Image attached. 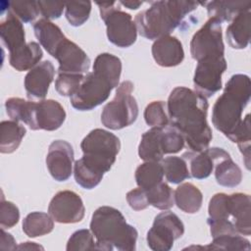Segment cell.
Instances as JSON below:
<instances>
[{
  "mask_svg": "<svg viewBox=\"0 0 251 251\" xmlns=\"http://www.w3.org/2000/svg\"><path fill=\"white\" fill-rule=\"evenodd\" d=\"M223 152V148L212 147L201 152H186L182 157L189 163L190 176L197 179H203L212 174L216 160Z\"/></svg>",
  "mask_w": 251,
  "mask_h": 251,
  "instance_id": "cell-18",
  "label": "cell"
},
{
  "mask_svg": "<svg viewBox=\"0 0 251 251\" xmlns=\"http://www.w3.org/2000/svg\"><path fill=\"white\" fill-rule=\"evenodd\" d=\"M208 213L209 218L207 221L220 222L229 220V195L226 193H216L212 196L208 206Z\"/></svg>",
  "mask_w": 251,
  "mask_h": 251,
  "instance_id": "cell-35",
  "label": "cell"
},
{
  "mask_svg": "<svg viewBox=\"0 0 251 251\" xmlns=\"http://www.w3.org/2000/svg\"><path fill=\"white\" fill-rule=\"evenodd\" d=\"M126 201L130 208L135 211H141L149 206L146 191L140 187L132 189L126 194Z\"/></svg>",
  "mask_w": 251,
  "mask_h": 251,
  "instance_id": "cell-44",
  "label": "cell"
},
{
  "mask_svg": "<svg viewBox=\"0 0 251 251\" xmlns=\"http://www.w3.org/2000/svg\"><path fill=\"white\" fill-rule=\"evenodd\" d=\"M174 198L177 208L188 214L197 213L203 202L202 192L190 182H184L178 185L174 192Z\"/></svg>",
  "mask_w": 251,
  "mask_h": 251,
  "instance_id": "cell-26",
  "label": "cell"
},
{
  "mask_svg": "<svg viewBox=\"0 0 251 251\" xmlns=\"http://www.w3.org/2000/svg\"><path fill=\"white\" fill-rule=\"evenodd\" d=\"M210 18L222 22L232 21L240 12L251 8V1H211L203 3Z\"/></svg>",
  "mask_w": 251,
  "mask_h": 251,
  "instance_id": "cell-27",
  "label": "cell"
},
{
  "mask_svg": "<svg viewBox=\"0 0 251 251\" xmlns=\"http://www.w3.org/2000/svg\"><path fill=\"white\" fill-rule=\"evenodd\" d=\"M164 171L159 162L147 161L139 165L135 171V180L138 187L148 190L163 181Z\"/></svg>",
  "mask_w": 251,
  "mask_h": 251,
  "instance_id": "cell-31",
  "label": "cell"
},
{
  "mask_svg": "<svg viewBox=\"0 0 251 251\" xmlns=\"http://www.w3.org/2000/svg\"><path fill=\"white\" fill-rule=\"evenodd\" d=\"M161 164L163 167L164 176L171 183L177 184L191 176L187 162L183 157L170 156L162 159Z\"/></svg>",
  "mask_w": 251,
  "mask_h": 251,
  "instance_id": "cell-32",
  "label": "cell"
},
{
  "mask_svg": "<svg viewBox=\"0 0 251 251\" xmlns=\"http://www.w3.org/2000/svg\"><path fill=\"white\" fill-rule=\"evenodd\" d=\"M66 249L68 251L97 249L93 233L89 229H78L75 231L69 238Z\"/></svg>",
  "mask_w": 251,
  "mask_h": 251,
  "instance_id": "cell-40",
  "label": "cell"
},
{
  "mask_svg": "<svg viewBox=\"0 0 251 251\" xmlns=\"http://www.w3.org/2000/svg\"><path fill=\"white\" fill-rule=\"evenodd\" d=\"M0 35L3 44L9 50V54L25 46V34L23 23L11 12L0 25Z\"/></svg>",
  "mask_w": 251,
  "mask_h": 251,
  "instance_id": "cell-20",
  "label": "cell"
},
{
  "mask_svg": "<svg viewBox=\"0 0 251 251\" xmlns=\"http://www.w3.org/2000/svg\"><path fill=\"white\" fill-rule=\"evenodd\" d=\"M90 230L98 250L133 251L136 248V228L128 225L124 215L114 207L97 208L91 218Z\"/></svg>",
  "mask_w": 251,
  "mask_h": 251,
  "instance_id": "cell-3",
  "label": "cell"
},
{
  "mask_svg": "<svg viewBox=\"0 0 251 251\" xmlns=\"http://www.w3.org/2000/svg\"><path fill=\"white\" fill-rule=\"evenodd\" d=\"M20 220L19 208L10 201H5L2 197L0 205V226L1 228H11Z\"/></svg>",
  "mask_w": 251,
  "mask_h": 251,
  "instance_id": "cell-42",
  "label": "cell"
},
{
  "mask_svg": "<svg viewBox=\"0 0 251 251\" xmlns=\"http://www.w3.org/2000/svg\"><path fill=\"white\" fill-rule=\"evenodd\" d=\"M152 55L155 62L161 67H176L184 59L181 42L172 35L156 39L152 45Z\"/></svg>",
  "mask_w": 251,
  "mask_h": 251,
  "instance_id": "cell-17",
  "label": "cell"
},
{
  "mask_svg": "<svg viewBox=\"0 0 251 251\" xmlns=\"http://www.w3.org/2000/svg\"><path fill=\"white\" fill-rule=\"evenodd\" d=\"M184 233V226L180 219L171 211L158 214L152 227L147 232V244L154 251H169L174 241Z\"/></svg>",
  "mask_w": 251,
  "mask_h": 251,
  "instance_id": "cell-10",
  "label": "cell"
},
{
  "mask_svg": "<svg viewBox=\"0 0 251 251\" xmlns=\"http://www.w3.org/2000/svg\"><path fill=\"white\" fill-rule=\"evenodd\" d=\"M209 103L200 93L184 86L172 90L167 102L171 125L184 137L190 151L201 152L212 140V129L207 122Z\"/></svg>",
  "mask_w": 251,
  "mask_h": 251,
  "instance_id": "cell-1",
  "label": "cell"
},
{
  "mask_svg": "<svg viewBox=\"0 0 251 251\" xmlns=\"http://www.w3.org/2000/svg\"><path fill=\"white\" fill-rule=\"evenodd\" d=\"M250 86L248 75H233L213 106L212 123L227 138L233 134L243 121L242 112L250 100Z\"/></svg>",
  "mask_w": 251,
  "mask_h": 251,
  "instance_id": "cell-4",
  "label": "cell"
},
{
  "mask_svg": "<svg viewBox=\"0 0 251 251\" xmlns=\"http://www.w3.org/2000/svg\"><path fill=\"white\" fill-rule=\"evenodd\" d=\"M54 66L48 60L40 62L29 70L24 82L28 99L43 100L47 95L50 83L54 79Z\"/></svg>",
  "mask_w": 251,
  "mask_h": 251,
  "instance_id": "cell-15",
  "label": "cell"
},
{
  "mask_svg": "<svg viewBox=\"0 0 251 251\" xmlns=\"http://www.w3.org/2000/svg\"><path fill=\"white\" fill-rule=\"evenodd\" d=\"M10 65L19 72L31 70L42 59L43 53L38 43L30 41L22 48L9 54Z\"/></svg>",
  "mask_w": 251,
  "mask_h": 251,
  "instance_id": "cell-25",
  "label": "cell"
},
{
  "mask_svg": "<svg viewBox=\"0 0 251 251\" xmlns=\"http://www.w3.org/2000/svg\"><path fill=\"white\" fill-rule=\"evenodd\" d=\"M215 177L217 182L225 187H235L242 179L241 169L235 164L230 155L224 152L217 158L215 163Z\"/></svg>",
  "mask_w": 251,
  "mask_h": 251,
  "instance_id": "cell-24",
  "label": "cell"
},
{
  "mask_svg": "<svg viewBox=\"0 0 251 251\" xmlns=\"http://www.w3.org/2000/svg\"><path fill=\"white\" fill-rule=\"evenodd\" d=\"M145 191L149 205H152L157 209L169 210L175 204L174 191L166 182L162 181Z\"/></svg>",
  "mask_w": 251,
  "mask_h": 251,
  "instance_id": "cell-33",
  "label": "cell"
},
{
  "mask_svg": "<svg viewBox=\"0 0 251 251\" xmlns=\"http://www.w3.org/2000/svg\"><path fill=\"white\" fill-rule=\"evenodd\" d=\"M48 212L57 223L75 224L83 219L85 208L78 194L72 190H62L51 199Z\"/></svg>",
  "mask_w": 251,
  "mask_h": 251,
  "instance_id": "cell-12",
  "label": "cell"
},
{
  "mask_svg": "<svg viewBox=\"0 0 251 251\" xmlns=\"http://www.w3.org/2000/svg\"><path fill=\"white\" fill-rule=\"evenodd\" d=\"M74 156L73 146L65 140H54L49 145L46 166L55 180L65 181L71 176Z\"/></svg>",
  "mask_w": 251,
  "mask_h": 251,
  "instance_id": "cell-13",
  "label": "cell"
},
{
  "mask_svg": "<svg viewBox=\"0 0 251 251\" xmlns=\"http://www.w3.org/2000/svg\"><path fill=\"white\" fill-rule=\"evenodd\" d=\"M80 148L83 152L80 162L95 173L104 176L114 165L121 149V142L114 133L95 128L82 139Z\"/></svg>",
  "mask_w": 251,
  "mask_h": 251,
  "instance_id": "cell-6",
  "label": "cell"
},
{
  "mask_svg": "<svg viewBox=\"0 0 251 251\" xmlns=\"http://www.w3.org/2000/svg\"><path fill=\"white\" fill-rule=\"evenodd\" d=\"M163 127H151L142 134L138 145V155L140 159L145 162H159L163 159L165 155L163 145Z\"/></svg>",
  "mask_w": 251,
  "mask_h": 251,
  "instance_id": "cell-23",
  "label": "cell"
},
{
  "mask_svg": "<svg viewBox=\"0 0 251 251\" xmlns=\"http://www.w3.org/2000/svg\"><path fill=\"white\" fill-rule=\"evenodd\" d=\"M54 228L53 218L42 212H31L23 221V231L28 237H38L50 233Z\"/></svg>",
  "mask_w": 251,
  "mask_h": 251,
  "instance_id": "cell-29",
  "label": "cell"
},
{
  "mask_svg": "<svg viewBox=\"0 0 251 251\" xmlns=\"http://www.w3.org/2000/svg\"><path fill=\"white\" fill-rule=\"evenodd\" d=\"M39 13L46 20H55L61 17L65 4L63 2L56 1H37Z\"/></svg>",
  "mask_w": 251,
  "mask_h": 251,
  "instance_id": "cell-43",
  "label": "cell"
},
{
  "mask_svg": "<svg viewBox=\"0 0 251 251\" xmlns=\"http://www.w3.org/2000/svg\"><path fill=\"white\" fill-rule=\"evenodd\" d=\"M9 12L15 15L22 23H31L39 14L37 1H12L9 2Z\"/></svg>",
  "mask_w": 251,
  "mask_h": 251,
  "instance_id": "cell-39",
  "label": "cell"
},
{
  "mask_svg": "<svg viewBox=\"0 0 251 251\" xmlns=\"http://www.w3.org/2000/svg\"><path fill=\"white\" fill-rule=\"evenodd\" d=\"M226 70L225 56L198 61L193 76L195 91L206 98L213 96L222 88V75Z\"/></svg>",
  "mask_w": 251,
  "mask_h": 251,
  "instance_id": "cell-11",
  "label": "cell"
},
{
  "mask_svg": "<svg viewBox=\"0 0 251 251\" xmlns=\"http://www.w3.org/2000/svg\"><path fill=\"white\" fill-rule=\"evenodd\" d=\"M229 214L236 231L242 235H250V196L241 192L230 194Z\"/></svg>",
  "mask_w": 251,
  "mask_h": 251,
  "instance_id": "cell-19",
  "label": "cell"
},
{
  "mask_svg": "<svg viewBox=\"0 0 251 251\" xmlns=\"http://www.w3.org/2000/svg\"><path fill=\"white\" fill-rule=\"evenodd\" d=\"M190 54L197 62L206 58L225 56L222 23L219 20L209 18L194 33L190 41Z\"/></svg>",
  "mask_w": 251,
  "mask_h": 251,
  "instance_id": "cell-9",
  "label": "cell"
},
{
  "mask_svg": "<svg viewBox=\"0 0 251 251\" xmlns=\"http://www.w3.org/2000/svg\"><path fill=\"white\" fill-rule=\"evenodd\" d=\"M17 249L30 250V249H43V247L40 246V245H37V244L34 243V242H29V241H27V242H23V243H21V244L17 247Z\"/></svg>",
  "mask_w": 251,
  "mask_h": 251,
  "instance_id": "cell-46",
  "label": "cell"
},
{
  "mask_svg": "<svg viewBox=\"0 0 251 251\" xmlns=\"http://www.w3.org/2000/svg\"><path fill=\"white\" fill-rule=\"evenodd\" d=\"M120 4L124 5L125 7L131 9V10H136L142 5V2L140 1H120Z\"/></svg>",
  "mask_w": 251,
  "mask_h": 251,
  "instance_id": "cell-47",
  "label": "cell"
},
{
  "mask_svg": "<svg viewBox=\"0 0 251 251\" xmlns=\"http://www.w3.org/2000/svg\"><path fill=\"white\" fill-rule=\"evenodd\" d=\"M18 246H16L15 238L8 232L4 230V228H1V244L0 249L1 250H15Z\"/></svg>",
  "mask_w": 251,
  "mask_h": 251,
  "instance_id": "cell-45",
  "label": "cell"
},
{
  "mask_svg": "<svg viewBox=\"0 0 251 251\" xmlns=\"http://www.w3.org/2000/svg\"><path fill=\"white\" fill-rule=\"evenodd\" d=\"M199 3L195 1H156L135 16L139 34L147 39H158L177 27L187 14L194 11Z\"/></svg>",
  "mask_w": 251,
  "mask_h": 251,
  "instance_id": "cell-5",
  "label": "cell"
},
{
  "mask_svg": "<svg viewBox=\"0 0 251 251\" xmlns=\"http://www.w3.org/2000/svg\"><path fill=\"white\" fill-rule=\"evenodd\" d=\"M66 120L63 106L56 100L47 99L35 102L33 125L31 129L48 131L58 129Z\"/></svg>",
  "mask_w": 251,
  "mask_h": 251,
  "instance_id": "cell-16",
  "label": "cell"
},
{
  "mask_svg": "<svg viewBox=\"0 0 251 251\" xmlns=\"http://www.w3.org/2000/svg\"><path fill=\"white\" fill-rule=\"evenodd\" d=\"M183 135L172 125L163 127V145L165 154H174L179 152L184 146Z\"/></svg>",
  "mask_w": 251,
  "mask_h": 251,
  "instance_id": "cell-41",
  "label": "cell"
},
{
  "mask_svg": "<svg viewBox=\"0 0 251 251\" xmlns=\"http://www.w3.org/2000/svg\"><path fill=\"white\" fill-rule=\"evenodd\" d=\"M121 73L120 58L110 53L99 54L93 71L84 75L78 90L71 97L72 106L78 111H89L105 102L118 86Z\"/></svg>",
  "mask_w": 251,
  "mask_h": 251,
  "instance_id": "cell-2",
  "label": "cell"
},
{
  "mask_svg": "<svg viewBox=\"0 0 251 251\" xmlns=\"http://www.w3.org/2000/svg\"><path fill=\"white\" fill-rule=\"evenodd\" d=\"M133 83L125 80L118 86L113 100L105 105L101 114L103 126L110 129H121L133 124L138 117V105L131 95Z\"/></svg>",
  "mask_w": 251,
  "mask_h": 251,
  "instance_id": "cell-7",
  "label": "cell"
},
{
  "mask_svg": "<svg viewBox=\"0 0 251 251\" xmlns=\"http://www.w3.org/2000/svg\"><path fill=\"white\" fill-rule=\"evenodd\" d=\"M36 38L42 47L53 57L60 44L67 38L61 28L46 19H39L33 25Z\"/></svg>",
  "mask_w": 251,
  "mask_h": 251,
  "instance_id": "cell-22",
  "label": "cell"
},
{
  "mask_svg": "<svg viewBox=\"0 0 251 251\" xmlns=\"http://www.w3.org/2000/svg\"><path fill=\"white\" fill-rule=\"evenodd\" d=\"M83 77L82 74L58 73L55 88L60 95L72 97L78 90Z\"/></svg>",
  "mask_w": 251,
  "mask_h": 251,
  "instance_id": "cell-38",
  "label": "cell"
},
{
  "mask_svg": "<svg viewBox=\"0 0 251 251\" xmlns=\"http://www.w3.org/2000/svg\"><path fill=\"white\" fill-rule=\"evenodd\" d=\"M205 249L214 250H246L251 249L248 239L240 236L239 234H226L213 238V241Z\"/></svg>",
  "mask_w": 251,
  "mask_h": 251,
  "instance_id": "cell-34",
  "label": "cell"
},
{
  "mask_svg": "<svg viewBox=\"0 0 251 251\" xmlns=\"http://www.w3.org/2000/svg\"><path fill=\"white\" fill-rule=\"evenodd\" d=\"M0 152L3 154H10L15 152L26 133L25 127L13 120L3 121L0 125Z\"/></svg>",
  "mask_w": 251,
  "mask_h": 251,
  "instance_id": "cell-28",
  "label": "cell"
},
{
  "mask_svg": "<svg viewBox=\"0 0 251 251\" xmlns=\"http://www.w3.org/2000/svg\"><path fill=\"white\" fill-rule=\"evenodd\" d=\"M53 57L59 63L58 73L83 74L90 67V59L87 54L68 38L60 44Z\"/></svg>",
  "mask_w": 251,
  "mask_h": 251,
  "instance_id": "cell-14",
  "label": "cell"
},
{
  "mask_svg": "<svg viewBox=\"0 0 251 251\" xmlns=\"http://www.w3.org/2000/svg\"><path fill=\"white\" fill-rule=\"evenodd\" d=\"M101 19L107 28V36L114 45L126 48L137 37V27L131 16L120 8V2H97Z\"/></svg>",
  "mask_w": 251,
  "mask_h": 251,
  "instance_id": "cell-8",
  "label": "cell"
},
{
  "mask_svg": "<svg viewBox=\"0 0 251 251\" xmlns=\"http://www.w3.org/2000/svg\"><path fill=\"white\" fill-rule=\"evenodd\" d=\"M251 12L246 9L240 12L226 28L228 44L234 49H244L250 40Z\"/></svg>",
  "mask_w": 251,
  "mask_h": 251,
  "instance_id": "cell-21",
  "label": "cell"
},
{
  "mask_svg": "<svg viewBox=\"0 0 251 251\" xmlns=\"http://www.w3.org/2000/svg\"><path fill=\"white\" fill-rule=\"evenodd\" d=\"M35 102L26 101L19 97H11L5 102V108L8 116L16 122H22L30 128L33 124Z\"/></svg>",
  "mask_w": 251,
  "mask_h": 251,
  "instance_id": "cell-30",
  "label": "cell"
},
{
  "mask_svg": "<svg viewBox=\"0 0 251 251\" xmlns=\"http://www.w3.org/2000/svg\"><path fill=\"white\" fill-rule=\"evenodd\" d=\"M144 120L152 127H163L170 124L167 115V103L164 101H153L144 110Z\"/></svg>",
  "mask_w": 251,
  "mask_h": 251,
  "instance_id": "cell-36",
  "label": "cell"
},
{
  "mask_svg": "<svg viewBox=\"0 0 251 251\" xmlns=\"http://www.w3.org/2000/svg\"><path fill=\"white\" fill-rule=\"evenodd\" d=\"M66 18L68 22L74 26H79L83 25L89 18L91 12L90 1H73L67 2Z\"/></svg>",
  "mask_w": 251,
  "mask_h": 251,
  "instance_id": "cell-37",
  "label": "cell"
}]
</instances>
